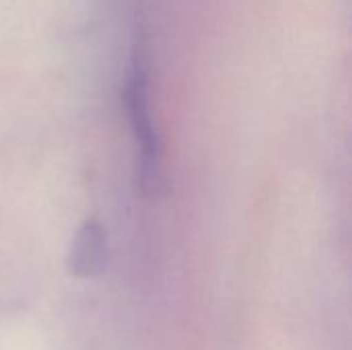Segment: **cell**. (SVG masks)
Masks as SVG:
<instances>
[{"mask_svg": "<svg viewBox=\"0 0 352 350\" xmlns=\"http://www.w3.org/2000/svg\"><path fill=\"white\" fill-rule=\"evenodd\" d=\"M126 105L130 116V126L138 146V179L140 188L146 196L157 198L163 194L165 179L161 167V142L153 124L151 103H148V87L142 62L138 58L132 60L128 78H126Z\"/></svg>", "mask_w": 352, "mask_h": 350, "instance_id": "cell-1", "label": "cell"}, {"mask_svg": "<svg viewBox=\"0 0 352 350\" xmlns=\"http://www.w3.org/2000/svg\"><path fill=\"white\" fill-rule=\"evenodd\" d=\"M107 264V235L97 221H87L76 231L70 254L68 270L78 278H95Z\"/></svg>", "mask_w": 352, "mask_h": 350, "instance_id": "cell-2", "label": "cell"}]
</instances>
